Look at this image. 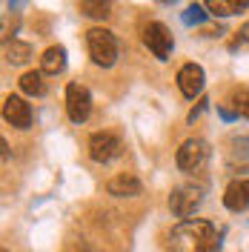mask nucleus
Segmentation results:
<instances>
[{
  "label": "nucleus",
  "instance_id": "obj_1",
  "mask_svg": "<svg viewBox=\"0 0 249 252\" xmlns=\"http://www.w3.org/2000/svg\"><path fill=\"white\" fill-rule=\"evenodd\" d=\"M218 232L209 220H181L169 232V252H215Z\"/></svg>",
  "mask_w": 249,
  "mask_h": 252
},
{
  "label": "nucleus",
  "instance_id": "obj_2",
  "mask_svg": "<svg viewBox=\"0 0 249 252\" xmlns=\"http://www.w3.org/2000/svg\"><path fill=\"white\" fill-rule=\"evenodd\" d=\"M86 46H89L92 61L103 69H109L118 61V40L109 29H89L86 32Z\"/></svg>",
  "mask_w": 249,
  "mask_h": 252
},
{
  "label": "nucleus",
  "instance_id": "obj_3",
  "mask_svg": "<svg viewBox=\"0 0 249 252\" xmlns=\"http://www.w3.org/2000/svg\"><path fill=\"white\" fill-rule=\"evenodd\" d=\"M203 201V187H195V184H184V187H178L175 192L169 195V209L178 215V218H187L201 206Z\"/></svg>",
  "mask_w": 249,
  "mask_h": 252
},
{
  "label": "nucleus",
  "instance_id": "obj_4",
  "mask_svg": "<svg viewBox=\"0 0 249 252\" xmlns=\"http://www.w3.org/2000/svg\"><path fill=\"white\" fill-rule=\"evenodd\" d=\"M66 112H69V118L75 124H83L89 118V112H92V94H89L86 86H80V83H69L66 86Z\"/></svg>",
  "mask_w": 249,
  "mask_h": 252
},
{
  "label": "nucleus",
  "instance_id": "obj_5",
  "mask_svg": "<svg viewBox=\"0 0 249 252\" xmlns=\"http://www.w3.org/2000/svg\"><path fill=\"white\" fill-rule=\"evenodd\" d=\"M209 155V149H206V143L201 138H189V141L181 143V149H178V169H184V172H195V169H201L203 160Z\"/></svg>",
  "mask_w": 249,
  "mask_h": 252
},
{
  "label": "nucleus",
  "instance_id": "obj_6",
  "mask_svg": "<svg viewBox=\"0 0 249 252\" xmlns=\"http://www.w3.org/2000/svg\"><path fill=\"white\" fill-rule=\"evenodd\" d=\"M121 149H124V143L112 132H94L92 138H89V155L97 163H109L112 158L121 155Z\"/></svg>",
  "mask_w": 249,
  "mask_h": 252
},
{
  "label": "nucleus",
  "instance_id": "obj_7",
  "mask_svg": "<svg viewBox=\"0 0 249 252\" xmlns=\"http://www.w3.org/2000/svg\"><path fill=\"white\" fill-rule=\"evenodd\" d=\"M143 40H146V46H149V52L155 55L157 61H166L172 55V32L163 26V23H149L146 26V32H143Z\"/></svg>",
  "mask_w": 249,
  "mask_h": 252
},
{
  "label": "nucleus",
  "instance_id": "obj_8",
  "mask_svg": "<svg viewBox=\"0 0 249 252\" xmlns=\"http://www.w3.org/2000/svg\"><path fill=\"white\" fill-rule=\"evenodd\" d=\"M3 118H6L12 126H17V129H29L31 126V106L23 100V97L9 94V97L3 100Z\"/></svg>",
  "mask_w": 249,
  "mask_h": 252
},
{
  "label": "nucleus",
  "instance_id": "obj_9",
  "mask_svg": "<svg viewBox=\"0 0 249 252\" xmlns=\"http://www.w3.org/2000/svg\"><path fill=\"white\" fill-rule=\"evenodd\" d=\"M223 206L232 209V212H244V209H249V181L235 178L232 184L226 187V192H223Z\"/></svg>",
  "mask_w": 249,
  "mask_h": 252
},
{
  "label": "nucleus",
  "instance_id": "obj_10",
  "mask_svg": "<svg viewBox=\"0 0 249 252\" xmlns=\"http://www.w3.org/2000/svg\"><path fill=\"white\" fill-rule=\"evenodd\" d=\"M178 86H181V92L187 94V97L201 94V89H203V69L198 66V63H187V66H181V72H178Z\"/></svg>",
  "mask_w": 249,
  "mask_h": 252
},
{
  "label": "nucleus",
  "instance_id": "obj_11",
  "mask_svg": "<svg viewBox=\"0 0 249 252\" xmlns=\"http://www.w3.org/2000/svg\"><path fill=\"white\" fill-rule=\"evenodd\" d=\"M106 189H109V195H115V198H135V195H140V181L138 178H132V175H115L109 184H106Z\"/></svg>",
  "mask_w": 249,
  "mask_h": 252
},
{
  "label": "nucleus",
  "instance_id": "obj_12",
  "mask_svg": "<svg viewBox=\"0 0 249 252\" xmlns=\"http://www.w3.org/2000/svg\"><path fill=\"white\" fill-rule=\"evenodd\" d=\"M63 66H66V49L63 46H52L43 52V58H40L43 75H58V72H63Z\"/></svg>",
  "mask_w": 249,
  "mask_h": 252
},
{
  "label": "nucleus",
  "instance_id": "obj_13",
  "mask_svg": "<svg viewBox=\"0 0 249 252\" xmlns=\"http://www.w3.org/2000/svg\"><path fill=\"white\" fill-rule=\"evenodd\" d=\"M3 58H6V63H12V66H23L31 58V46L23 43V40H6L3 43Z\"/></svg>",
  "mask_w": 249,
  "mask_h": 252
},
{
  "label": "nucleus",
  "instance_id": "obj_14",
  "mask_svg": "<svg viewBox=\"0 0 249 252\" xmlns=\"http://www.w3.org/2000/svg\"><path fill=\"white\" fill-rule=\"evenodd\" d=\"M209 15H218V17H229V15H238L247 9V0H212L206 3Z\"/></svg>",
  "mask_w": 249,
  "mask_h": 252
},
{
  "label": "nucleus",
  "instance_id": "obj_15",
  "mask_svg": "<svg viewBox=\"0 0 249 252\" xmlns=\"http://www.w3.org/2000/svg\"><path fill=\"white\" fill-rule=\"evenodd\" d=\"M20 89L31 97H40V94H46V80H43V72H26L23 78H20Z\"/></svg>",
  "mask_w": 249,
  "mask_h": 252
},
{
  "label": "nucleus",
  "instance_id": "obj_16",
  "mask_svg": "<svg viewBox=\"0 0 249 252\" xmlns=\"http://www.w3.org/2000/svg\"><path fill=\"white\" fill-rule=\"evenodd\" d=\"M80 12L86 17H94V20H106L112 15V3H103V0H83L80 3Z\"/></svg>",
  "mask_w": 249,
  "mask_h": 252
},
{
  "label": "nucleus",
  "instance_id": "obj_17",
  "mask_svg": "<svg viewBox=\"0 0 249 252\" xmlns=\"http://www.w3.org/2000/svg\"><path fill=\"white\" fill-rule=\"evenodd\" d=\"M232 106H235V115L249 118V89L247 86H238L232 92Z\"/></svg>",
  "mask_w": 249,
  "mask_h": 252
},
{
  "label": "nucleus",
  "instance_id": "obj_18",
  "mask_svg": "<svg viewBox=\"0 0 249 252\" xmlns=\"http://www.w3.org/2000/svg\"><path fill=\"white\" fill-rule=\"evenodd\" d=\"M206 17H209L206 6H201V3H192L187 12H184V23H187V26H198V23H203Z\"/></svg>",
  "mask_w": 249,
  "mask_h": 252
},
{
  "label": "nucleus",
  "instance_id": "obj_19",
  "mask_svg": "<svg viewBox=\"0 0 249 252\" xmlns=\"http://www.w3.org/2000/svg\"><path fill=\"white\" fill-rule=\"evenodd\" d=\"M232 146H235V152H238L241 158H249V138H235Z\"/></svg>",
  "mask_w": 249,
  "mask_h": 252
},
{
  "label": "nucleus",
  "instance_id": "obj_20",
  "mask_svg": "<svg viewBox=\"0 0 249 252\" xmlns=\"http://www.w3.org/2000/svg\"><path fill=\"white\" fill-rule=\"evenodd\" d=\"M241 37H244V40H247V43H249V20H247V23H244V29H241Z\"/></svg>",
  "mask_w": 249,
  "mask_h": 252
},
{
  "label": "nucleus",
  "instance_id": "obj_21",
  "mask_svg": "<svg viewBox=\"0 0 249 252\" xmlns=\"http://www.w3.org/2000/svg\"><path fill=\"white\" fill-rule=\"evenodd\" d=\"M0 149H3V160H6V158H9V143L0 141Z\"/></svg>",
  "mask_w": 249,
  "mask_h": 252
},
{
  "label": "nucleus",
  "instance_id": "obj_22",
  "mask_svg": "<svg viewBox=\"0 0 249 252\" xmlns=\"http://www.w3.org/2000/svg\"><path fill=\"white\" fill-rule=\"evenodd\" d=\"M3 252H6V250H3Z\"/></svg>",
  "mask_w": 249,
  "mask_h": 252
}]
</instances>
